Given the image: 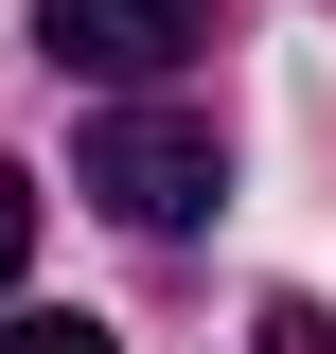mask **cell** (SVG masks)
Wrapping results in <instances>:
<instances>
[{
    "label": "cell",
    "instance_id": "5b68a950",
    "mask_svg": "<svg viewBox=\"0 0 336 354\" xmlns=\"http://www.w3.org/2000/svg\"><path fill=\"white\" fill-rule=\"evenodd\" d=\"M248 337H265V354H336V319H319V301H265Z\"/></svg>",
    "mask_w": 336,
    "mask_h": 354
},
{
    "label": "cell",
    "instance_id": "277c9868",
    "mask_svg": "<svg viewBox=\"0 0 336 354\" xmlns=\"http://www.w3.org/2000/svg\"><path fill=\"white\" fill-rule=\"evenodd\" d=\"M18 266H36V177L0 160V301H18Z\"/></svg>",
    "mask_w": 336,
    "mask_h": 354
},
{
    "label": "cell",
    "instance_id": "6da1fadb",
    "mask_svg": "<svg viewBox=\"0 0 336 354\" xmlns=\"http://www.w3.org/2000/svg\"><path fill=\"white\" fill-rule=\"evenodd\" d=\"M71 195H106L124 230H195L212 195H230V142H212L195 106H142V88H124V106L71 142Z\"/></svg>",
    "mask_w": 336,
    "mask_h": 354
},
{
    "label": "cell",
    "instance_id": "7a4b0ae2",
    "mask_svg": "<svg viewBox=\"0 0 336 354\" xmlns=\"http://www.w3.org/2000/svg\"><path fill=\"white\" fill-rule=\"evenodd\" d=\"M36 53L88 88H160L177 53H212V0H36Z\"/></svg>",
    "mask_w": 336,
    "mask_h": 354
},
{
    "label": "cell",
    "instance_id": "3957f363",
    "mask_svg": "<svg viewBox=\"0 0 336 354\" xmlns=\"http://www.w3.org/2000/svg\"><path fill=\"white\" fill-rule=\"evenodd\" d=\"M0 354H124V337H106V319H18V301H0Z\"/></svg>",
    "mask_w": 336,
    "mask_h": 354
}]
</instances>
